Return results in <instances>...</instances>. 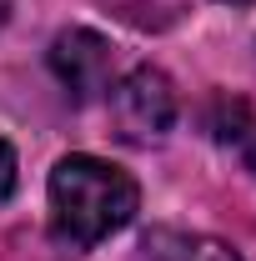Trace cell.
<instances>
[{
  "label": "cell",
  "instance_id": "cell-1",
  "mask_svg": "<svg viewBox=\"0 0 256 261\" xmlns=\"http://www.w3.org/2000/svg\"><path fill=\"white\" fill-rule=\"evenodd\" d=\"M141 211V186L131 181L121 166L100 156H61L50 171V221L56 236L75 251H91L106 236L131 226Z\"/></svg>",
  "mask_w": 256,
  "mask_h": 261
},
{
  "label": "cell",
  "instance_id": "cell-2",
  "mask_svg": "<svg viewBox=\"0 0 256 261\" xmlns=\"http://www.w3.org/2000/svg\"><path fill=\"white\" fill-rule=\"evenodd\" d=\"M111 121L131 146H151L176 126V86L156 65H136L111 86Z\"/></svg>",
  "mask_w": 256,
  "mask_h": 261
},
{
  "label": "cell",
  "instance_id": "cell-3",
  "mask_svg": "<svg viewBox=\"0 0 256 261\" xmlns=\"http://www.w3.org/2000/svg\"><path fill=\"white\" fill-rule=\"evenodd\" d=\"M50 70L75 100L111 91V45L96 31H61L50 45Z\"/></svg>",
  "mask_w": 256,
  "mask_h": 261
},
{
  "label": "cell",
  "instance_id": "cell-4",
  "mask_svg": "<svg viewBox=\"0 0 256 261\" xmlns=\"http://www.w3.org/2000/svg\"><path fill=\"white\" fill-rule=\"evenodd\" d=\"M136 261H241V256H236L226 241H216V236L161 226V231H151V236L141 241Z\"/></svg>",
  "mask_w": 256,
  "mask_h": 261
},
{
  "label": "cell",
  "instance_id": "cell-5",
  "mask_svg": "<svg viewBox=\"0 0 256 261\" xmlns=\"http://www.w3.org/2000/svg\"><path fill=\"white\" fill-rule=\"evenodd\" d=\"M211 136H216L246 171H256V111L246 100H236V96L216 100V106H211Z\"/></svg>",
  "mask_w": 256,
  "mask_h": 261
},
{
  "label": "cell",
  "instance_id": "cell-6",
  "mask_svg": "<svg viewBox=\"0 0 256 261\" xmlns=\"http://www.w3.org/2000/svg\"><path fill=\"white\" fill-rule=\"evenodd\" d=\"M15 191V151H10V141H0V201Z\"/></svg>",
  "mask_w": 256,
  "mask_h": 261
},
{
  "label": "cell",
  "instance_id": "cell-7",
  "mask_svg": "<svg viewBox=\"0 0 256 261\" xmlns=\"http://www.w3.org/2000/svg\"><path fill=\"white\" fill-rule=\"evenodd\" d=\"M5 15H10V0H0V25H5Z\"/></svg>",
  "mask_w": 256,
  "mask_h": 261
}]
</instances>
